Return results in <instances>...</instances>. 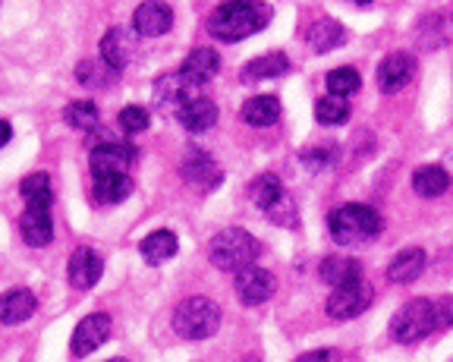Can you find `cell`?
<instances>
[{"label":"cell","instance_id":"1","mask_svg":"<svg viewBox=\"0 0 453 362\" xmlns=\"http://www.w3.org/2000/svg\"><path fill=\"white\" fill-rule=\"evenodd\" d=\"M22 199H26V212L19 218V234L26 246H48L54 240V218H50V205H54V189H50L48 173H32L22 180L19 186Z\"/></svg>","mask_w":453,"mask_h":362},{"label":"cell","instance_id":"2","mask_svg":"<svg viewBox=\"0 0 453 362\" xmlns=\"http://www.w3.org/2000/svg\"><path fill=\"white\" fill-rule=\"evenodd\" d=\"M274 10L265 4V0H226L208 19V32H211L218 42L236 44L242 38L262 32L271 22Z\"/></svg>","mask_w":453,"mask_h":362},{"label":"cell","instance_id":"3","mask_svg":"<svg viewBox=\"0 0 453 362\" xmlns=\"http://www.w3.org/2000/svg\"><path fill=\"white\" fill-rule=\"evenodd\" d=\"M384 220L368 205H340L327 218V234L337 246H359L381 234Z\"/></svg>","mask_w":453,"mask_h":362},{"label":"cell","instance_id":"4","mask_svg":"<svg viewBox=\"0 0 453 362\" xmlns=\"http://www.w3.org/2000/svg\"><path fill=\"white\" fill-rule=\"evenodd\" d=\"M262 246L252 234H246L242 227H226L208 246V258H211L214 268L220 271H240L246 265H255Z\"/></svg>","mask_w":453,"mask_h":362},{"label":"cell","instance_id":"5","mask_svg":"<svg viewBox=\"0 0 453 362\" xmlns=\"http://www.w3.org/2000/svg\"><path fill=\"white\" fill-rule=\"evenodd\" d=\"M220 327V305L208 297H189L173 312V331L183 341H205Z\"/></svg>","mask_w":453,"mask_h":362},{"label":"cell","instance_id":"6","mask_svg":"<svg viewBox=\"0 0 453 362\" xmlns=\"http://www.w3.org/2000/svg\"><path fill=\"white\" fill-rule=\"evenodd\" d=\"M434 331H441V325L438 305L432 299H412L403 309H396V315L390 319V337L396 343H416Z\"/></svg>","mask_w":453,"mask_h":362},{"label":"cell","instance_id":"7","mask_svg":"<svg viewBox=\"0 0 453 362\" xmlns=\"http://www.w3.org/2000/svg\"><path fill=\"white\" fill-rule=\"evenodd\" d=\"M372 297H375V290H372V284H365V281H353V284H343V287H334V293L327 297V315L337 321H347V319H356V315H362L372 305Z\"/></svg>","mask_w":453,"mask_h":362},{"label":"cell","instance_id":"8","mask_svg":"<svg viewBox=\"0 0 453 362\" xmlns=\"http://www.w3.org/2000/svg\"><path fill=\"white\" fill-rule=\"evenodd\" d=\"M135 145H129L127 139H101L92 145V158H88V167H92L95 177L101 173H127V167L135 161Z\"/></svg>","mask_w":453,"mask_h":362},{"label":"cell","instance_id":"9","mask_svg":"<svg viewBox=\"0 0 453 362\" xmlns=\"http://www.w3.org/2000/svg\"><path fill=\"white\" fill-rule=\"evenodd\" d=\"M234 290H236V297H240V303L258 305V303H265V299L274 297L277 281H274V274H271V271L258 268V265H246V268L236 271Z\"/></svg>","mask_w":453,"mask_h":362},{"label":"cell","instance_id":"10","mask_svg":"<svg viewBox=\"0 0 453 362\" xmlns=\"http://www.w3.org/2000/svg\"><path fill=\"white\" fill-rule=\"evenodd\" d=\"M378 89H381L384 95H396L403 92L406 86L412 82V76H416V60L410 58V54H388V58L378 64Z\"/></svg>","mask_w":453,"mask_h":362},{"label":"cell","instance_id":"11","mask_svg":"<svg viewBox=\"0 0 453 362\" xmlns=\"http://www.w3.org/2000/svg\"><path fill=\"white\" fill-rule=\"evenodd\" d=\"M107 337H111V315L95 312V315H85L76 325L70 347L76 356H88V353H95L101 343H107Z\"/></svg>","mask_w":453,"mask_h":362},{"label":"cell","instance_id":"12","mask_svg":"<svg viewBox=\"0 0 453 362\" xmlns=\"http://www.w3.org/2000/svg\"><path fill=\"white\" fill-rule=\"evenodd\" d=\"M101 271H104V262L95 249L82 246L70 256V265H66V277L76 290H92L95 284L101 281Z\"/></svg>","mask_w":453,"mask_h":362},{"label":"cell","instance_id":"13","mask_svg":"<svg viewBox=\"0 0 453 362\" xmlns=\"http://www.w3.org/2000/svg\"><path fill=\"white\" fill-rule=\"evenodd\" d=\"M173 114L189 133H205L218 123V104L211 98H202V95H189Z\"/></svg>","mask_w":453,"mask_h":362},{"label":"cell","instance_id":"14","mask_svg":"<svg viewBox=\"0 0 453 362\" xmlns=\"http://www.w3.org/2000/svg\"><path fill=\"white\" fill-rule=\"evenodd\" d=\"M218 70H220L218 54H214L211 48H198L183 60V66H180L177 76L183 79L189 89H196V86H205V82H211V79L218 76Z\"/></svg>","mask_w":453,"mask_h":362},{"label":"cell","instance_id":"15","mask_svg":"<svg viewBox=\"0 0 453 362\" xmlns=\"http://www.w3.org/2000/svg\"><path fill=\"white\" fill-rule=\"evenodd\" d=\"M170 22H173V13L164 0H145L135 7V16H133V29L145 38H157L170 29Z\"/></svg>","mask_w":453,"mask_h":362},{"label":"cell","instance_id":"16","mask_svg":"<svg viewBox=\"0 0 453 362\" xmlns=\"http://www.w3.org/2000/svg\"><path fill=\"white\" fill-rule=\"evenodd\" d=\"M180 173H183L186 183H192L196 189H214V186L220 183V167L205 151H189V155L183 158Z\"/></svg>","mask_w":453,"mask_h":362},{"label":"cell","instance_id":"17","mask_svg":"<svg viewBox=\"0 0 453 362\" xmlns=\"http://www.w3.org/2000/svg\"><path fill=\"white\" fill-rule=\"evenodd\" d=\"M133 35H127V29H111L101 38V60L111 66L113 73L127 70V64L133 60Z\"/></svg>","mask_w":453,"mask_h":362},{"label":"cell","instance_id":"18","mask_svg":"<svg viewBox=\"0 0 453 362\" xmlns=\"http://www.w3.org/2000/svg\"><path fill=\"white\" fill-rule=\"evenodd\" d=\"M38 299L32 290H7L0 297V321L4 325H19V321H28L35 315Z\"/></svg>","mask_w":453,"mask_h":362},{"label":"cell","instance_id":"19","mask_svg":"<svg viewBox=\"0 0 453 362\" xmlns=\"http://www.w3.org/2000/svg\"><path fill=\"white\" fill-rule=\"evenodd\" d=\"M425 262H428V258H425L422 249H403V252H396V256L390 258L388 281H394V284H412L416 277H422Z\"/></svg>","mask_w":453,"mask_h":362},{"label":"cell","instance_id":"20","mask_svg":"<svg viewBox=\"0 0 453 362\" xmlns=\"http://www.w3.org/2000/svg\"><path fill=\"white\" fill-rule=\"evenodd\" d=\"M305 42H309L311 50L327 54V50L340 48V44L347 42V29L337 19H315L309 26V32H305Z\"/></svg>","mask_w":453,"mask_h":362},{"label":"cell","instance_id":"21","mask_svg":"<svg viewBox=\"0 0 453 362\" xmlns=\"http://www.w3.org/2000/svg\"><path fill=\"white\" fill-rule=\"evenodd\" d=\"M287 70H290V60H287V54H280V50H271V54H262V58H255L252 64L242 66L240 79H242V82H262V79L283 76Z\"/></svg>","mask_w":453,"mask_h":362},{"label":"cell","instance_id":"22","mask_svg":"<svg viewBox=\"0 0 453 362\" xmlns=\"http://www.w3.org/2000/svg\"><path fill=\"white\" fill-rule=\"evenodd\" d=\"M177 249H180L177 234H170V230H155V234H149L139 243V252L145 256L149 265H164L167 258L177 256Z\"/></svg>","mask_w":453,"mask_h":362},{"label":"cell","instance_id":"23","mask_svg":"<svg viewBox=\"0 0 453 362\" xmlns=\"http://www.w3.org/2000/svg\"><path fill=\"white\" fill-rule=\"evenodd\" d=\"M240 117L249 127H271V123H277V117H280V101H277L274 95H255L252 101L242 104Z\"/></svg>","mask_w":453,"mask_h":362},{"label":"cell","instance_id":"24","mask_svg":"<svg viewBox=\"0 0 453 362\" xmlns=\"http://www.w3.org/2000/svg\"><path fill=\"white\" fill-rule=\"evenodd\" d=\"M321 281L331 287H343V284H353L362 277V268L356 258H343V256H327L319 268Z\"/></svg>","mask_w":453,"mask_h":362},{"label":"cell","instance_id":"25","mask_svg":"<svg viewBox=\"0 0 453 362\" xmlns=\"http://www.w3.org/2000/svg\"><path fill=\"white\" fill-rule=\"evenodd\" d=\"M447 186H450V177H447L444 167H438V164H425V167H418L416 173H412V189L422 196V199H438V196H444Z\"/></svg>","mask_w":453,"mask_h":362},{"label":"cell","instance_id":"26","mask_svg":"<svg viewBox=\"0 0 453 362\" xmlns=\"http://www.w3.org/2000/svg\"><path fill=\"white\" fill-rule=\"evenodd\" d=\"M92 192L101 205H117L133 192V180L127 173H101V177H95Z\"/></svg>","mask_w":453,"mask_h":362},{"label":"cell","instance_id":"27","mask_svg":"<svg viewBox=\"0 0 453 362\" xmlns=\"http://www.w3.org/2000/svg\"><path fill=\"white\" fill-rule=\"evenodd\" d=\"M76 79L85 89H107L111 82H117V73H113L101 58H88L76 66Z\"/></svg>","mask_w":453,"mask_h":362},{"label":"cell","instance_id":"28","mask_svg":"<svg viewBox=\"0 0 453 362\" xmlns=\"http://www.w3.org/2000/svg\"><path fill=\"white\" fill-rule=\"evenodd\" d=\"M283 192H287V189H283L280 180H277L274 173H262V177L252 180V186H249V196H252V202L262 208V212H271Z\"/></svg>","mask_w":453,"mask_h":362},{"label":"cell","instance_id":"29","mask_svg":"<svg viewBox=\"0 0 453 362\" xmlns=\"http://www.w3.org/2000/svg\"><path fill=\"white\" fill-rule=\"evenodd\" d=\"M64 120L70 123L73 129H82V133H92V129H98V107L92 104V101H73V104L64 107Z\"/></svg>","mask_w":453,"mask_h":362},{"label":"cell","instance_id":"30","mask_svg":"<svg viewBox=\"0 0 453 362\" xmlns=\"http://www.w3.org/2000/svg\"><path fill=\"white\" fill-rule=\"evenodd\" d=\"M359 73L353 70V66H337V70L327 73L325 86H327V95H334V98H347V95H356L359 92Z\"/></svg>","mask_w":453,"mask_h":362},{"label":"cell","instance_id":"31","mask_svg":"<svg viewBox=\"0 0 453 362\" xmlns=\"http://www.w3.org/2000/svg\"><path fill=\"white\" fill-rule=\"evenodd\" d=\"M186 82L180 76H161L155 86V95L157 101H161V107H167V111H177L180 104H183L186 98H189V92H186Z\"/></svg>","mask_w":453,"mask_h":362},{"label":"cell","instance_id":"32","mask_svg":"<svg viewBox=\"0 0 453 362\" xmlns=\"http://www.w3.org/2000/svg\"><path fill=\"white\" fill-rule=\"evenodd\" d=\"M315 120L321 123V127H340V123L349 120V107L343 98H334V95H327V98H321L319 104H315Z\"/></svg>","mask_w":453,"mask_h":362},{"label":"cell","instance_id":"33","mask_svg":"<svg viewBox=\"0 0 453 362\" xmlns=\"http://www.w3.org/2000/svg\"><path fill=\"white\" fill-rule=\"evenodd\" d=\"M149 123H151V114L142 104H129V107H123V111H120V129L127 135L145 133V129H149Z\"/></svg>","mask_w":453,"mask_h":362},{"label":"cell","instance_id":"34","mask_svg":"<svg viewBox=\"0 0 453 362\" xmlns=\"http://www.w3.org/2000/svg\"><path fill=\"white\" fill-rule=\"evenodd\" d=\"M265 214H268L271 220H277V224H296V208H293V199L287 192H283L280 199H277V205Z\"/></svg>","mask_w":453,"mask_h":362},{"label":"cell","instance_id":"35","mask_svg":"<svg viewBox=\"0 0 453 362\" xmlns=\"http://www.w3.org/2000/svg\"><path fill=\"white\" fill-rule=\"evenodd\" d=\"M296 362H343L340 350H311V353H303Z\"/></svg>","mask_w":453,"mask_h":362},{"label":"cell","instance_id":"36","mask_svg":"<svg viewBox=\"0 0 453 362\" xmlns=\"http://www.w3.org/2000/svg\"><path fill=\"white\" fill-rule=\"evenodd\" d=\"M10 139H13V127H10L7 120H0V149H4Z\"/></svg>","mask_w":453,"mask_h":362},{"label":"cell","instance_id":"37","mask_svg":"<svg viewBox=\"0 0 453 362\" xmlns=\"http://www.w3.org/2000/svg\"><path fill=\"white\" fill-rule=\"evenodd\" d=\"M353 4H359V7H368V4H372V0H353Z\"/></svg>","mask_w":453,"mask_h":362},{"label":"cell","instance_id":"38","mask_svg":"<svg viewBox=\"0 0 453 362\" xmlns=\"http://www.w3.org/2000/svg\"><path fill=\"white\" fill-rule=\"evenodd\" d=\"M242 362H258V359H255V356H246V359H242Z\"/></svg>","mask_w":453,"mask_h":362},{"label":"cell","instance_id":"39","mask_svg":"<svg viewBox=\"0 0 453 362\" xmlns=\"http://www.w3.org/2000/svg\"><path fill=\"white\" fill-rule=\"evenodd\" d=\"M111 362H127V359H111Z\"/></svg>","mask_w":453,"mask_h":362}]
</instances>
